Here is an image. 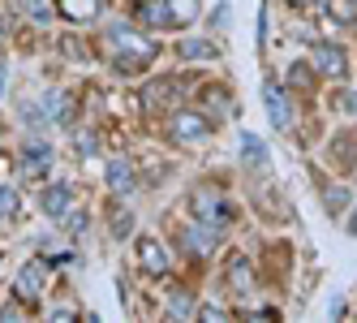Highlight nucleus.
<instances>
[{
  "mask_svg": "<svg viewBox=\"0 0 357 323\" xmlns=\"http://www.w3.org/2000/svg\"><path fill=\"white\" fill-rule=\"evenodd\" d=\"M104 43H108V57H112L116 73H142L155 61V39H146L142 31L125 27V22H112L104 31Z\"/></svg>",
  "mask_w": 357,
  "mask_h": 323,
  "instance_id": "f257e3e1",
  "label": "nucleus"
},
{
  "mask_svg": "<svg viewBox=\"0 0 357 323\" xmlns=\"http://www.w3.org/2000/svg\"><path fill=\"white\" fill-rule=\"evenodd\" d=\"M17 216V190L13 186H0V220Z\"/></svg>",
  "mask_w": 357,
  "mask_h": 323,
  "instance_id": "412c9836",
  "label": "nucleus"
},
{
  "mask_svg": "<svg viewBox=\"0 0 357 323\" xmlns=\"http://www.w3.org/2000/svg\"><path fill=\"white\" fill-rule=\"evenodd\" d=\"M43 280H47V263H43V259H31L26 267L17 271L13 293L22 297V302H35V297H39V289H43Z\"/></svg>",
  "mask_w": 357,
  "mask_h": 323,
  "instance_id": "39448f33",
  "label": "nucleus"
},
{
  "mask_svg": "<svg viewBox=\"0 0 357 323\" xmlns=\"http://www.w3.org/2000/svg\"><path fill=\"white\" fill-rule=\"evenodd\" d=\"M5 73H9V65H5V61H0V91H5Z\"/></svg>",
  "mask_w": 357,
  "mask_h": 323,
  "instance_id": "c756f323",
  "label": "nucleus"
},
{
  "mask_svg": "<svg viewBox=\"0 0 357 323\" xmlns=\"http://www.w3.org/2000/svg\"><path fill=\"white\" fill-rule=\"evenodd\" d=\"M176 52H181V61H215L220 47H215L211 39H181V47H176Z\"/></svg>",
  "mask_w": 357,
  "mask_h": 323,
  "instance_id": "4468645a",
  "label": "nucleus"
},
{
  "mask_svg": "<svg viewBox=\"0 0 357 323\" xmlns=\"http://www.w3.org/2000/svg\"><path fill=\"white\" fill-rule=\"evenodd\" d=\"M228 17H233V13H228V5L211 9V27H215V31H220V27H228Z\"/></svg>",
  "mask_w": 357,
  "mask_h": 323,
  "instance_id": "a878e982",
  "label": "nucleus"
},
{
  "mask_svg": "<svg viewBox=\"0 0 357 323\" xmlns=\"http://www.w3.org/2000/svg\"><path fill=\"white\" fill-rule=\"evenodd\" d=\"M138 263L151 271V276H168L172 255L164 250V241H155V237H142V241H138Z\"/></svg>",
  "mask_w": 357,
  "mask_h": 323,
  "instance_id": "6e6552de",
  "label": "nucleus"
},
{
  "mask_svg": "<svg viewBox=\"0 0 357 323\" xmlns=\"http://www.w3.org/2000/svg\"><path fill=\"white\" fill-rule=\"evenodd\" d=\"M176 95H181V82L164 78V82H151V87L142 91V104H146V108H164V104H172Z\"/></svg>",
  "mask_w": 357,
  "mask_h": 323,
  "instance_id": "ddd939ff",
  "label": "nucleus"
},
{
  "mask_svg": "<svg viewBox=\"0 0 357 323\" xmlns=\"http://www.w3.org/2000/svg\"><path fill=\"white\" fill-rule=\"evenodd\" d=\"M65 229H69V233H82V229H86V211H69V216H65Z\"/></svg>",
  "mask_w": 357,
  "mask_h": 323,
  "instance_id": "b1692460",
  "label": "nucleus"
},
{
  "mask_svg": "<svg viewBox=\"0 0 357 323\" xmlns=\"http://www.w3.org/2000/svg\"><path fill=\"white\" fill-rule=\"evenodd\" d=\"M327 13L336 17V22H353V17H357V9H349L344 0H327Z\"/></svg>",
  "mask_w": 357,
  "mask_h": 323,
  "instance_id": "4be33fe9",
  "label": "nucleus"
},
{
  "mask_svg": "<svg viewBox=\"0 0 357 323\" xmlns=\"http://www.w3.org/2000/svg\"><path fill=\"white\" fill-rule=\"evenodd\" d=\"M349 233L357 237V207H353V216H349Z\"/></svg>",
  "mask_w": 357,
  "mask_h": 323,
  "instance_id": "c85d7f7f",
  "label": "nucleus"
},
{
  "mask_svg": "<svg viewBox=\"0 0 357 323\" xmlns=\"http://www.w3.org/2000/svg\"><path fill=\"white\" fill-rule=\"evenodd\" d=\"M138 22H142V27H151V31L172 27V9H168V0H142V5H138Z\"/></svg>",
  "mask_w": 357,
  "mask_h": 323,
  "instance_id": "9b49d317",
  "label": "nucleus"
},
{
  "mask_svg": "<svg viewBox=\"0 0 357 323\" xmlns=\"http://www.w3.org/2000/svg\"><path fill=\"white\" fill-rule=\"evenodd\" d=\"M168 138L172 142H207L211 138V121L202 112H194V108H181V112L168 117Z\"/></svg>",
  "mask_w": 357,
  "mask_h": 323,
  "instance_id": "f03ea898",
  "label": "nucleus"
},
{
  "mask_svg": "<svg viewBox=\"0 0 357 323\" xmlns=\"http://www.w3.org/2000/svg\"><path fill=\"white\" fill-rule=\"evenodd\" d=\"M39 211H43L47 220H65V216L73 211V186H65V181L47 186V190L39 194Z\"/></svg>",
  "mask_w": 357,
  "mask_h": 323,
  "instance_id": "20e7f679",
  "label": "nucleus"
},
{
  "mask_svg": "<svg viewBox=\"0 0 357 323\" xmlns=\"http://www.w3.org/2000/svg\"><path fill=\"white\" fill-rule=\"evenodd\" d=\"M314 69L327 73V78H344V73H349L344 47H336V43H314Z\"/></svg>",
  "mask_w": 357,
  "mask_h": 323,
  "instance_id": "0eeeda50",
  "label": "nucleus"
},
{
  "mask_svg": "<svg viewBox=\"0 0 357 323\" xmlns=\"http://www.w3.org/2000/svg\"><path fill=\"white\" fill-rule=\"evenodd\" d=\"M323 203H327V211H340V207H349V190H340V186H327V190H323Z\"/></svg>",
  "mask_w": 357,
  "mask_h": 323,
  "instance_id": "aec40b11",
  "label": "nucleus"
},
{
  "mask_svg": "<svg viewBox=\"0 0 357 323\" xmlns=\"http://www.w3.org/2000/svg\"><path fill=\"white\" fill-rule=\"evenodd\" d=\"M61 13L69 22H95L99 17V0H61Z\"/></svg>",
  "mask_w": 357,
  "mask_h": 323,
  "instance_id": "2eb2a0df",
  "label": "nucleus"
},
{
  "mask_svg": "<svg viewBox=\"0 0 357 323\" xmlns=\"http://www.w3.org/2000/svg\"><path fill=\"white\" fill-rule=\"evenodd\" d=\"M194 220H202L211 229H224V225H233V203L215 198V194H194Z\"/></svg>",
  "mask_w": 357,
  "mask_h": 323,
  "instance_id": "7ed1b4c3",
  "label": "nucleus"
},
{
  "mask_svg": "<svg viewBox=\"0 0 357 323\" xmlns=\"http://www.w3.org/2000/svg\"><path fill=\"white\" fill-rule=\"evenodd\" d=\"M228 285H233L237 293L250 289V263H245V259H233V263H228Z\"/></svg>",
  "mask_w": 357,
  "mask_h": 323,
  "instance_id": "a211bd4d",
  "label": "nucleus"
},
{
  "mask_svg": "<svg viewBox=\"0 0 357 323\" xmlns=\"http://www.w3.org/2000/svg\"><path fill=\"white\" fill-rule=\"evenodd\" d=\"M293 73H289V78H293V87H310L314 78H310V65H289Z\"/></svg>",
  "mask_w": 357,
  "mask_h": 323,
  "instance_id": "5701e85b",
  "label": "nucleus"
},
{
  "mask_svg": "<svg viewBox=\"0 0 357 323\" xmlns=\"http://www.w3.org/2000/svg\"><path fill=\"white\" fill-rule=\"evenodd\" d=\"M340 108H344L349 117H357V91H344V95H340Z\"/></svg>",
  "mask_w": 357,
  "mask_h": 323,
  "instance_id": "bb28decb",
  "label": "nucleus"
},
{
  "mask_svg": "<svg viewBox=\"0 0 357 323\" xmlns=\"http://www.w3.org/2000/svg\"><path fill=\"white\" fill-rule=\"evenodd\" d=\"M168 9H172V27H185V22H194L202 13L198 0H168Z\"/></svg>",
  "mask_w": 357,
  "mask_h": 323,
  "instance_id": "f3484780",
  "label": "nucleus"
},
{
  "mask_svg": "<svg viewBox=\"0 0 357 323\" xmlns=\"http://www.w3.org/2000/svg\"><path fill=\"white\" fill-rule=\"evenodd\" d=\"M241 160H245L250 168H267L271 160H267V147H263V138H254V134H241Z\"/></svg>",
  "mask_w": 357,
  "mask_h": 323,
  "instance_id": "dca6fc26",
  "label": "nucleus"
},
{
  "mask_svg": "<svg viewBox=\"0 0 357 323\" xmlns=\"http://www.w3.org/2000/svg\"><path fill=\"white\" fill-rule=\"evenodd\" d=\"M47 164H52V147L43 138H26V147H22V172L26 177H43Z\"/></svg>",
  "mask_w": 357,
  "mask_h": 323,
  "instance_id": "1a4fd4ad",
  "label": "nucleus"
},
{
  "mask_svg": "<svg viewBox=\"0 0 357 323\" xmlns=\"http://www.w3.org/2000/svg\"><path fill=\"white\" fill-rule=\"evenodd\" d=\"M353 5H357V0H353Z\"/></svg>",
  "mask_w": 357,
  "mask_h": 323,
  "instance_id": "2f4dec72",
  "label": "nucleus"
},
{
  "mask_svg": "<svg viewBox=\"0 0 357 323\" xmlns=\"http://www.w3.org/2000/svg\"><path fill=\"white\" fill-rule=\"evenodd\" d=\"M289 5H319V0H289Z\"/></svg>",
  "mask_w": 357,
  "mask_h": 323,
  "instance_id": "7c9ffc66",
  "label": "nucleus"
},
{
  "mask_svg": "<svg viewBox=\"0 0 357 323\" xmlns=\"http://www.w3.org/2000/svg\"><path fill=\"white\" fill-rule=\"evenodd\" d=\"M198 319H211V323H215V319H228V315H224L220 306H211V302H207V306H198Z\"/></svg>",
  "mask_w": 357,
  "mask_h": 323,
  "instance_id": "cd10ccee",
  "label": "nucleus"
},
{
  "mask_svg": "<svg viewBox=\"0 0 357 323\" xmlns=\"http://www.w3.org/2000/svg\"><path fill=\"white\" fill-rule=\"evenodd\" d=\"M263 104H267V117H271V130H289L293 126V104H289V95L275 82L263 87Z\"/></svg>",
  "mask_w": 357,
  "mask_h": 323,
  "instance_id": "423d86ee",
  "label": "nucleus"
},
{
  "mask_svg": "<svg viewBox=\"0 0 357 323\" xmlns=\"http://www.w3.org/2000/svg\"><path fill=\"white\" fill-rule=\"evenodd\" d=\"M181 241H185V250H190V255H198V259H202V255H211V250H215V229L198 220V225H190V229H185V237H181Z\"/></svg>",
  "mask_w": 357,
  "mask_h": 323,
  "instance_id": "9d476101",
  "label": "nucleus"
},
{
  "mask_svg": "<svg viewBox=\"0 0 357 323\" xmlns=\"http://www.w3.org/2000/svg\"><path fill=\"white\" fill-rule=\"evenodd\" d=\"M73 147H78V156H95V134H78Z\"/></svg>",
  "mask_w": 357,
  "mask_h": 323,
  "instance_id": "393cba45",
  "label": "nucleus"
},
{
  "mask_svg": "<svg viewBox=\"0 0 357 323\" xmlns=\"http://www.w3.org/2000/svg\"><path fill=\"white\" fill-rule=\"evenodd\" d=\"M104 177H108V190H112V194H130V190L138 186V177H134V164H130V160H112Z\"/></svg>",
  "mask_w": 357,
  "mask_h": 323,
  "instance_id": "f8f14e48",
  "label": "nucleus"
},
{
  "mask_svg": "<svg viewBox=\"0 0 357 323\" xmlns=\"http://www.w3.org/2000/svg\"><path fill=\"white\" fill-rule=\"evenodd\" d=\"M194 315H198L194 302H190V297H181V293H176L172 302H168V319H194Z\"/></svg>",
  "mask_w": 357,
  "mask_h": 323,
  "instance_id": "6ab92c4d",
  "label": "nucleus"
}]
</instances>
